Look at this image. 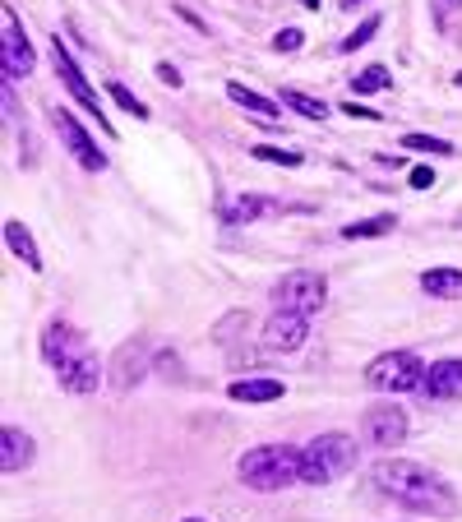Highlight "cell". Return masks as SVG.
<instances>
[{
    "instance_id": "7a4b0ae2",
    "label": "cell",
    "mask_w": 462,
    "mask_h": 522,
    "mask_svg": "<svg viewBox=\"0 0 462 522\" xmlns=\"http://www.w3.org/2000/svg\"><path fill=\"white\" fill-rule=\"evenodd\" d=\"M42 356L56 370L60 388L74 393V397H88L102 384V360L88 351V338L74 324H65V319H51V324L42 329Z\"/></svg>"
},
{
    "instance_id": "d6a6232c",
    "label": "cell",
    "mask_w": 462,
    "mask_h": 522,
    "mask_svg": "<svg viewBox=\"0 0 462 522\" xmlns=\"http://www.w3.org/2000/svg\"><path fill=\"white\" fill-rule=\"evenodd\" d=\"M453 84H457V89H462V70H457V74H453Z\"/></svg>"
},
{
    "instance_id": "3957f363",
    "label": "cell",
    "mask_w": 462,
    "mask_h": 522,
    "mask_svg": "<svg viewBox=\"0 0 462 522\" xmlns=\"http://www.w3.org/2000/svg\"><path fill=\"white\" fill-rule=\"evenodd\" d=\"M236 476H241V486H250V490H259V495L300 486V449H287V444H259V449L241 453Z\"/></svg>"
},
{
    "instance_id": "9c48e42d",
    "label": "cell",
    "mask_w": 462,
    "mask_h": 522,
    "mask_svg": "<svg viewBox=\"0 0 462 522\" xmlns=\"http://www.w3.org/2000/svg\"><path fill=\"white\" fill-rule=\"evenodd\" d=\"M51 126H56V135L65 139V148L74 153V163H79L84 172H106V153L93 144V135H88L65 107H51Z\"/></svg>"
},
{
    "instance_id": "83f0119b",
    "label": "cell",
    "mask_w": 462,
    "mask_h": 522,
    "mask_svg": "<svg viewBox=\"0 0 462 522\" xmlns=\"http://www.w3.org/2000/svg\"><path fill=\"white\" fill-rule=\"evenodd\" d=\"M342 111H346V116H356V120H379V111H370V107H361V102H352V98L342 102Z\"/></svg>"
},
{
    "instance_id": "30bf717a",
    "label": "cell",
    "mask_w": 462,
    "mask_h": 522,
    "mask_svg": "<svg viewBox=\"0 0 462 522\" xmlns=\"http://www.w3.org/2000/svg\"><path fill=\"white\" fill-rule=\"evenodd\" d=\"M361 434H365V444H374V449H393V444H402L407 439V412L402 407H370L365 412V421H361Z\"/></svg>"
},
{
    "instance_id": "4dcf8cb0",
    "label": "cell",
    "mask_w": 462,
    "mask_h": 522,
    "mask_svg": "<svg viewBox=\"0 0 462 522\" xmlns=\"http://www.w3.org/2000/svg\"><path fill=\"white\" fill-rule=\"evenodd\" d=\"M300 5H305V10H315V5H319V0H300Z\"/></svg>"
},
{
    "instance_id": "f1b7e54d",
    "label": "cell",
    "mask_w": 462,
    "mask_h": 522,
    "mask_svg": "<svg viewBox=\"0 0 462 522\" xmlns=\"http://www.w3.org/2000/svg\"><path fill=\"white\" fill-rule=\"evenodd\" d=\"M411 185H416V190H430V185H435V172H430V167H416V172H411Z\"/></svg>"
},
{
    "instance_id": "7c38bea8",
    "label": "cell",
    "mask_w": 462,
    "mask_h": 522,
    "mask_svg": "<svg viewBox=\"0 0 462 522\" xmlns=\"http://www.w3.org/2000/svg\"><path fill=\"white\" fill-rule=\"evenodd\" d=\"M420 393H426V397H435V403L462 397V360H457V356L435 360V366L426 370V384H420Z\"/></svg>"
},
{
    "instance_id": "f546056e",
    "label": "cell",
    "mask_w": 462,
    "mask_h": 522,
    "mask_svg": "<svg viewBox=\"0 0 462 522\" xmlns=\"http://www.w3.org/2000/svg\"><path fill=\"white\" fill-rule=\"evenodd\" d=\"M158 79H162V84H171V89H180V74L171 65H158Z\"/></svg>"
},
{
    "instance_id": "5b68a950",
    "label": "cell",
    "mask_w": 462,
    "mask_h": 522,
    "mask_svg": "<svg viewBox=\"0 0 462 522\" xmlns=\"http://www.w3.org/2000/svg\"><path fill=\"white\" fill-rule=\"evenodd\" d=\"M426 370L430 366L416 351H383V356H374L365 366V384L379 388V393H420Z\"/></svg>"
},
{
    "instance_id": "4fadbf2b",
    "label": "cell",
    "mask_w": 462,
    "mask_h": 522,
    "mask_svg": "<svg viewBox=\"0 0 462 522\" xmlns=\"http://www.w3.org/2000/svg\"><path fill=\"white\" fill-rule=\"evenodd\" d=\"M143 375H148V347H143V342H125L121 351H116V360H111V384L125 393V388H134Z\"/></svg>"
},
{
    "instance_id": "8992f818",
    "label": "cell",
    "mask_w": 462,
    "mask_h": 522,
    "mask_svg": "<svg viewBox=\"0 0 462 522\" xmlns=\"http://www.w3.org/2000/svg\"><path fill=\"white\" fill-rule=\"evenodd\" d=\"M324 301H328V283H324V273H315V268H296V273H287L282 283L273 287V305L291 310V314H305V319L319 314Z\"/></svg>"
},
{
    "instance_id": "5bb4252c",
    "label": "cell",
    "mask_w": 462,
    "mask_h": 522,
    "mask_svg": "<svg viewBox=\"0 0 462 522\" xmlns=\"http://www.w3.org/2000/svg\"><path fill=\"white\" fill-rule=\"evenodd\" d=\"M28 462H32V439H28V430L5 425V430H0V471L14 476V471H23Z\"/></svg>"
},
{
    "instance_id": "44dd1931",
    "label": "cell",
    "mask_w": 462,
    "mask_h": 522,
    "mask_svg": "<svg viewBox=\"0 0 462 522\" xmlns=\"http://www.w3.org/2000/svg\"><path fill=\"white\" fill-rule=\"evenodd\" d=\"M282 107L300 111L305 120H324V116H328V107H324L319 98H310V93H300V89H287V93H282Z\"/></svg>"
},
{
    "instance_id": "d6986e66",
    "label": "cell",
    "mask_w": 462,
    "mask_h": 522,
    "mask_svg": "<svg viewBox=\"0 0 462 522\" xmlns=\"http://www.w3.org/2000/svg\"><path fill=\"white\" fill-rule=\"evenodd\" d=\"M226 98L236 102L241 111H250L254 120H278V116H282V111H278V102H268L263 93H254V89L236 84V79H231V84H226Z\"/></svg>"
},
{
    "instance_id": "2e32d148",
    "label": "cell",
    "mask_w": 462,
    "mask_h": 522,
    "mask_svg": "<svg viewBox=\"0 0 462 522\" xmlns=\"http://www.w3.org/2000/svg\"><path fill=\"white\" fill-rule=\"evenodd\" d=\"M5 246H10V255H14V259H23V268L42 273V250H37L32 231H28L19 218H5Z\"/></svg>"
},
{
    "instance_id": "484cf974",
    "label": "cell",
    "mask_w": 462,
    "mask_h": 522,
    "mask_svg": "<svg viewBox=\"0 0 462 522\" xmlns=\"http://www.w3.org/2000/svg\"><path fill=\"white\" fill-rule=\"evenodd\" d=\"M374 33H379V19L370 14V19H365V23H361L352 37H342V47H337V51H361V47L370 42V37H374Z\"/></svg>"
},
{
    "instance_id": "9a60e30c",
    "label": "cell",
    "mask_w": 462,
    "mask_h": 522,
    "mask_svg": "<svg viewBox=\"0 0 462 522\" xmlns=\"http://www.w3.org/2000/svg\"><path fill=\"white\" fill-rule=\"evenodd\" d=\"M278 209H282V204H278V199H268V194H236V199L222 209V222L245 227V222H259V218L278 213Z\"/></svg>"
},
{
    "instance_id": "836d02e7",
    "label": "cell",
    "mask_w": 462,
    "mask_h": 522,
    "mask_svg": "<svg viewBox=\"0 0 462 522\" xmlns=\"http://www.w3.org/2000/svg\"><path fill=\"white\" fill-rule=\"evenodd\" d=\"M185 522H204V517H185Z\"/></svg>"
},
{
    "instance_id": "603a6c76",
    "label": "cell",
    "mask_w": 462,
    "mask_h": 522,
    "mask_svg": "<svg viewBox=\"0 0 462 522\" xmlns=\"http://www.w3.org/2000/svg\"><path fill=\"white\" fill-rule=\"evenodd\" d=\"M106 93H111V102H116V107H121V111H130L134 120H148V116H152V111H148V107H143V102H139V98H134V93L121 84V79H111V84H106Z\"/></svg>"
},
{
    "instance_id": "8fae6325",
    "label": "cell",
    "mask_w": 462,
    "mask_h": 522,
    "mask_svg": "<svg viewBox=\"0 0 462 522\" xmlns=\"http://www.w3.org/2000/svg\"><path fill=\"white\" fill-rule=\"evenodd\" d=\"M305 338H310V319L291 314V310H273V319L263 324V342L273 351H296V347H305Z\"/></svg>"
},
{
    "instance_id": "ac0fdd59",
    "label": "cell",
    "mask_w": 462,
    "mask_h": 522,
    "mask_svg": "<svg viewBox=\"0 0 462 522\" xmlns=\"http://www.w3.org/2000/svg\"><path fill=\"white\" fill-rule=\"evenodd\" d=\"M420 292L435 301H457L462 296V268H430L420 273Z\"/></svg>"
},
{
    "instance_id": "ba28073f",
    "label": "cell",
    "mask_w": 462,
    "mask_h": 522,
    "mask_svg": "<svg viewBox=\"0 0 462 522\" xmlns=\"http://www.w3.org/2000/svg\"><path fill=\"white\" fill-rule=\"evenodd\" d=\"M51 65H56V74H60V84L69 89V98L79 102V107H84V111L97 120V126H102L106 135H116V130H111V120H106V111H102V98H97V89H93L88 79H84V70L74 65V56L65 51V42H60V37H51Z\"/></svg>"
},
{
    "instance_id": "4316f807",
    "label": "cell",
    "mask_w": 462,
    "mask_h": 522,
    "mask_svg": "<svg viewBox=\"0 0 462 522\" xmlns=\"http://www.w3.org/2000/svg\"><path fill=\"white\" fill-rule=\"evenodd\" d=\"M300 42H305V33H300V28H282V33L273 37V47H278V51H300Z\"/></svg>"
},
{
    "instance_id": "7402d4cb",
    "label": "cell",
    "mask_w": 462,
    "mask_h": 522,
    "mask_svg": "<svg viewBox=\"0 0 462 522\" xmlns=\"http://www.w3.org/2000/svg\"><path fill=\"white\" fill-rule=\"evenodd\" d=\"M250 153L259 157V163H278V167H300V163H305V153H300V148H273V144H254Z\"/></svg>"
},
{
    "instance_id": "277c9868",
    "label": "cell",
    "mask_w": 462,
    "mask_h": 522,
    "mask_svg": "<svg viewBox=\"0 0 462 522\" xmlns=\"http://www.w3.org/2000/svg\"><path fill=\"white\" fill-rule=\"evenodd\" d=\"M352 467H356V444H352V434L328 430V434L310 439V444L300 449V486H328V480L346 476Z\"/></svg>"
},
{
    "instance_id": "e0dca14e",
    "label": "cell",
    "mask_w": 462,
    "mask_h": 522,
    "mask_svg": "<svg viewBox=\"0 0 462 522\" xmlns=\"http://www.w3.org/2000/svg\"><path fill=\"white\" fill-rule=\"evenodd\" d=\"M287 393L282 379H236L226 388L231 403H278V397Z\"/></svg>"
},
{
    "instance_id": "d4e9b609",
    "label": "cell",
    "mask_w": 462,
    "mask_h": 522,
    "mask_svg": "<svg viewBox=\"0 0 462 522\" xmlns=\"http://www.w3.org/2000/svg\"><path fill=\"white\" fill-rule=\"evenodd\" d=\"M379 89H389V70H383V65H365L352 79V93H379Z\"/></svg>"
},
{
    "instance_id": "ffe728a7",
    "label": "cell",
    "mask_w": 462,
    "mask_h": 522,
    "mask_svg": "<svg viewBox=\"0 0 462 522\" xmlns=\"http://www.w3.org/2000/svg\"><path fill=\"white\" fill-rule=\"evenodd\" d=\"M398 227L393 213H379V218H361V222H346L342 227V240H370V236H389Z\"/></svg>"
},
{
    "instance_id": "e575fe53",
    "label": "cell",
    "mask_w": 462,
    "mask_h": 522,
    "mask_svg": "<svg viewBox=\"0 0 462 522\" xmlns=\"http://www.w3.org/2000/svg\"><path fill=\"white\" fill-rule=\"evenodd\" d=\"M448 5H462V0H448Z\"/></svg>"
},
{
    "instance_id": "1f68e13d",
    "label": "cell",
    "mask_w": 462,
    "mask_h": 522,
    "mask_svg": "<svg viewBox=\"0 0 462 522\" xmlns=\"http://www.w3.org/2000/svg\"><path fill=\"white\" fill-rule=\"evenodd\" d=\"M352 5H361V0H342V10H352Z\"/></svg>"
},
{
    "instance_id": "52a82bcc",
    "label": "cell",
    "mask_w": 462,
    "mask_h": 522,
    "mask_svg": "<svg viewBox=\"0 0 462 522\" xmlns=\"http://www.w3.org/2000/svg\"><path fill=\"white\" fill-rule=\"evenodd\" d=\"M32 65H37V56H32V42H28L14 5H0V70L14 84V79L32 74Z\"/></svg>"
},
{
    "instance_id": "6da1fadb",
    "label": "cell",
    "mask_w": 462,
    "mask_h": 522,
    "mask_svg": "<svg viewBox=\"0 0 462 522\" xmlns=\"http://www.w3.org/2000/svg\"><path fill=\"white\" fill-rule=\"evenodd\" d=\"M374 490H383L389 499H398L411 513H426V517H453L457 513V495L453 486L426 462H411V458H383L370 467Z\"/></svg>"
},
{
    "instance_id": "cb8c5ba5",
    "label": "cell",
    "mask_w": 462,
    "mask_h": 522,
    "mask_svg": "<svg viewBox=\"0 0 462 522\" xmlns=\"http://www.w3.org/2000/svg\"><path fill=\"white\" fill-rule=\"evenodd\" d=\"M402 148H411V153H435V157H453V153H457L448 139H435V135H402Z\"/></svg>"
}]
</instances>
